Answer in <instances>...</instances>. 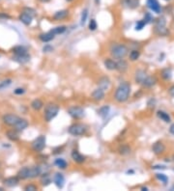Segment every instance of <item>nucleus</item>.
<instances>
[{
	"label": "nucleus",
	"instance_id": "obj_35",
	"mask_svg": "<svg viewBox=\"0 0 174 191\" xmlns=\"http://www.w3.org/2000/svg\"><path fill=\"white\" fill-rule=\"evenodd\" d=\"M172 76V73H171V70L170 69H164L162 71V77L165 80H168L170 79Z\"/></svg>",
	"mask_w": 174,
	"mask_h": 191
},
{
	"label": "nucleus",
	"instance_id": "obj_12",
	"mask_svg": "<svg viewBox=\"0 0 174 191\" xmlns=\"http://www.w3.org/2000/svg\"><path fill=\"white\" fill-rule=\"evenodd\" d=\"M148 76V75L146 73V71H144L143 70H137L135 71V79L136 83L139 84H142L143 81L145 79H146V77Z\"/></svg>",
	"mask_w": 174,
	"mask_h": 191
},
{
	"label": "nucleus",
	"instance_id": "obj_34",
	"mask_svg": "<svg viewBox=\"0 0 174 191\" xmlns=\"http://www.w3.org/2000/svg\"><path fill=\"white\" fill-rule=\"evenodd\" d=\"M66 31V26H57L55 28H52L50 32L53 33L54 35H59V34H62Z\"/></svg>",
	"mask_w": 174,
	"mask_h": 191
},
{
	"label": "nucleus",
	"instance_id": "obj_2",
	"mask_svg": "<svg viewBox=\"0 0 174 191\" xmlns=\"http://www.w3.org/2000/svg\"><path fill=\"white\" fill-rule=\"evenodd\" d=\"M128 47L125 45H119V43H114L110 47L111 55L116 59H123L128 54Z\"/></svg>",
	"mask_w": 174,
	"mask_h": 191
},
{
	"label": "nucleus",
	"instance_id": "obj_3",
	"mask_svg": "<svg viewBox=\"0 0 174 191\" xmlns=\"http://www.w3.org/2000/svg\"><path fill=\"white\" fill-rule=\"evenodd\" d=\"M59 106L54 104H49L45 108V119L47 122H50L54 119L59 112Z\"/></svg>",
	"mask_w": 174,
	"mask_h": 191
},
{
	"label": "nucleus",
	"instance_id": "obj_7",
	"mask_svg": "<svg viewBox=\"0 0 174 191\" xmlns=\"http://www.w3.org/2000/svg\"><path fill=\"white\" fill-rule=\"evenodd\" d=\"M19 119L20 118L19 116L14 115V114H7L3 116V122L6 124H8V126H11V127H14Z\"/></svg>",
	"mask_w": 174,
	"mask_h": 191
},
{
	"label": "nucleus",
	"instance_id": "obj_5",
	"mask_svg": "<svg viewBox=\"0 0 174 191\" xmlns=\"http://www.w3.org/2000/svg\"><path fill=\"white\" fill-rule=\"evenodd\" d=\"M46 136L40 135L31 143V148L34 152H42L46 147Z\"/></svg>",
	"mask_w": 174,
	"mask_h": 191
},
{
	"label": "nucleus",
	"instance_id": "obj_43",
	"mask_svg": "<svg viewBox=\"0 0 174 191\" xmlns=\"http://www.w3.org/2000/svg\"><path fill=\"white\" fill-rule=\"evenodd\" d=\"M145 21H146V23L148 24V23H150V22H152V21H153V17L151 16V14L150 13H146L145 14V16H144V18H143Z\"/></svg>",
	"mask_w": 174,
	"mask_h": 191
},
{
	"label": "nucleus",
	"instance_id": "obj_49",
	"mask_svg": "<svg viewBox=\"0 0 174 191\" xmlns=\"http://www.w3.org/2000/svg\"><path fill=\"white\" fill-rule=\"evenodd\" d=\"M168 93H169V95L171 96V97L174 98V85L171 86V87L169 88V89H168Z\"/></svg>",
	"mask_w": 174,
	"mask_h": 191
},
{
	"label": "nucleus",
	"instance_id": "obj_27",
	"mask_svg": "<svg viewBox=\"0 0 174 191\" xmlns=\"http://www.w3.org/2000/svg\"><path fill=\"white\" fill-rule=\"evenodd\" d=\"M155 33L159 36H166L168 35L169 31L165 26H155Z\"/></svg>",
	"mask_w": 174,
	"mask_h": 191
},
{
	"label": "nucleus",
	"instance_id": "obj_47",
	"mask_svg": "<svg viewBox=\"0 0 174 191\" xmlns=\"http://www.w3.org/2000/svg\"><path fill=\"white\" fill-rule=\"evenodd\" d=\"M53 50V47L52 46H45L43 48V51L44 52H50V51Z\"/></svg>",
	"mask_w": 174,
	"mask_h": 191
},
{
	"label": "nucleus",
	"instance_id": "obj_22",
	"mask_svg": "<svg viewBox=\"0 0 174 191\" xmlns=\"http://www.w3.org/2000/svg\"><path fill=\"white\" fill-rule=\"evenodd\" d=\"M13 59L19 63V64H24V63H27L29 60H30V55H29L28 53L27 54H23V55H16Z\"/></svg>",
	"mask_w": 174,
	"mask_h": 191
},
{
	"label": "nucleus",
	"instance_id": "obj_28",
	"mask_svg": "<svg viewBox=\"0 0 174 191\" xmlns=\"http://www.w3.org/2000/svg\"><path fill=\"white\" fill-rule=\"evenodd\" d=\"M13 52L16 55H23V54H27V49L24 47L19 46L13 48Z\"/></svg>",
	"mask_w": 174,
	"mask_h": 191
},
{
	"label": "nucleus",
	"instance_id": "obj_20",
	"mask_svg": "<svg viewBox=\"0 0 174 191\" xmlns=\"http://www.w3.org/2000/svg\"><path fill=\"white\" fill-rule=\"evenodd\" d=\"M69 14V11L68 10H61V11H57L54 14H53V18L55 20H62L64 18H66Z\"/></svg>",
	"mask_w": 174,
	"mask_h": 191
},
{
	"label": "nucleus",
	"instance_id": "obj_13",
	"mask_svg": "<svg viewBox=\"0 0 174 191\" xmlns=\"http://www.w3.org/2000/svg\"><path fill=\"white\" fill-rule=\"evenodd\" d=\"M92 99L96 101H101L105 99V91L101 88H98L92 93Z\"/></svg>",
	"mask_w": 174,
	"mask_h": 191
},
{
	"label": "nucleus",
	"instance_id": "obj_38",
	"mask_svg": "<svg viewBox=\"0 0 174 191\" xmlns=\"http://www.w3.org/2000/svg\"><path fill=\"white\" fill-rule=\"evenodd\" d=\"M156 178L159 180V181H161L164 185H166L168 181V178L166 177V176L164 174H156Z\"/></svg>",
	"mask_w": 174,
	"mask_h": 191
},
{
	"label": "nucleus",
	"instance_id": "obj_33",
	"mask_svg": "<svg viewBox=\"0 0 174 191\" xmlns=\"http://www.w3.org/2000/svg\"><path fill=\"white\" fill-rule=\"evenodd\" d=\"M119 153L122 156H127L129 155V153L130 152V148L128 146V145H123L121 146L120 148H119Z\"/></svg>",
	"mask_w": 174,
	"mask_h": 191
},
{
	"label": "nucleus",
	"instance_id": "obj_55",
	"mask_svg": "<svg viewBox=\"0 0 174 191\" xmlns=\"http://www.w3.org/2000/svg\"><path fill=\"white\" fill-rule=\"evenodd\" d=\"M66 1H68V2H72V0H66Z\"/></svg>",
	"mask_w": 174,
	"mask_h": 191
},
{
	"label": "nucleus",
	"instance_id": "obj_54",
	"mask_svg": "<svg viewBox=\"0 0 174 191\" xmlns=\"http://www.w3.org/2000/svg\"><path fill=\"white\" fill-rule=\"evenodd\" d=\"M141 189H142V190H147V188H146V187H142Z\"/></svg>",
	"mask_w": 174,
	"mask_h": 191
},
{
	"label": "nucleus",
	"instance_id": "obj_57",
	"mask_svg": "<svg viewBox=\"0 0 174 191\" xmlns=\"http://www.w3.org/2000/svg\"><path fill=\"white\" fill-rule=\"evenodd\" d=\"M172 159H173V161H174V156H172Z\"/></svg>",
	"mask_w": 174,
	"mask_h": 191
},
{
	"label": "nucleus",
	"instance_id": "obj_32",
	"mask_svg": "<svg viewBox=\"0 0 174 191\" xmlns=\"http://www.w3.org/2000/svg\"><path fill=\"white\" fill-rule=\"evenodd\" d=\"M7 137H8L10 140L12 141H18L19 140V135L16 131H14V130H9V131H7V133H6Z\"/></svg>",
	"mask_w": 174,
	"mask_h": 191
},
{
	"label": "nucleus",
	"instance_id": "obj_42",
	"mask_svg": "<svg viewBox=\"0 0 174 191\" xmlns=\"http://www.w3.org/2000/svg\"><path fill=\"white\" fill-rule=\"evenodd\" d=\"M97 27H98V25H97L96 20H95V19H91L90 22H89V30L95 31L96 29H97Z\"/></svg>",
	"mask_w": 174,
	"mask_h": 191
},
{
	"label": "nucleus",
	"instance_id": "obj_11",
	"mask_svg": "<svg viewBox=\"0 0 174 191\" xmlns=\"http://www.w3.org/2000/svg\"><path fill=\"white\" fill-rule=\"evenodd\" d=\"M164 150H165V146L161 141H158V142L154 143L153 146H152V151H153L155 155H161V153H163L164 152Z\"/></svg>",
	"mask_w": 174,
	"mask_h": 191
},
{
	"label": "nucleus",
	"instance_id": "obj_51",
	"mask_svg": "<svg viewBox=\"0 0 174 191\" xmlns=\"http://www.w3.org/2000/svg\"><path fill=\"white\" fill-rule=\"evenodd\" d=\"M0 18H9L10 17L8 14H0Z\"/></svg>",
	"mask_w": 174,
	"mask_h": 191
},
{
	"label": "nucleus",
	"instance_id": "obj_48",
	"mask_svg": "<svg viewBox=\"0 0 174 191\" xmlns=\"http://www.w3.org/2000/svg\"><path fill=\"white\" fill-rule=\"evenodd\" d=\"M24 92H25V90L23 89V88H17V89L14 90V94L16 95H23V94H24Z\"/></svg>",
	"mask_w": 174,
	"mask_h": 191
},
{
	"label": "nucleus",
	"instance_id": "obj_23",
	"mask_svg": "<svg viewBox=\"0 0 174 191\" xmlns=\"http://www.w3.org/2000/svg\"><path fill=\"white\" fill-rule=\"evenodd\" d=\"M156 82H157V78H156L155 76H150V75H148L141 85L144 86V87H146V88H150V87H152V86H154V85L156 84Z\"/></svg>",
	"mask_w": 174,
	"mask_h": 191
},
{
	"label": "nucleus",
	"instance_id": "obj_16",
	"mask_svg": "<svg viewBox=\"0 0 174 191\" xmlns=\"http://www.w3.org/2000/svg\"><path fill=\"white\" fill-rule=\"evenodd\" d=\"M28 122L24 119H19L18 121V123L14 124V130H17V131H23L27 127H28Z\"/></svg>",
	"mask_w": 174,
	"mask_h": 191
},
{
	"label": "nucleus",
	"instance_id": "obj_9",
	"mask_svg": "<svg viewBox=\"0 0 174 191\" xmlns=\"http://www.w3.org/2000/svg\"><path fill=\"white\" fill-rule=\"evenodd\" d=\"M147 6H148V8L151 11H153L154 13H156V14L161 13L162 8H161V5H160L158 0H147Z\"/></svg>",
	"mask_w": 174,
	"mask_h": 191
},
{
	"label": "nucleus",
	"instance_id": "obj_56",
	"mask_svg": "<svg viewBox=\"0 0 174 191\" xmlns=\"http://www.w3.org/2000/svg\"><path fill=\"white\" fill-rule=\"evenodd\" d=\"M2 190H4V189H3L2 187H0V191H2Z\"/></svg>",
	"mask_w": 174,
	"mask_h": 191
},
{
	"label": "nucleus",
	"instance_id": "obj_52",
	"mask_svg": "<svg viewBox=\"0 0 174 191\" xmlns=\"http://www.w3.org/2000/svg\"><path fill=\"white\" fill-rule=\"evenodd\" d=\"M40 2H43V3H48V2H49L50 0H39Z\"/></svg>",
	"mask_w": 174,
	"mask_h": 191
},
{
	"label": "nucleus",
	"instance_id": "obj_36",
	"mask_svg": "<svg viewBox=\"0 0 174 191\" xmlns=\"http://www.w3.org/2000/svg\"><path fill=\"white\" fill-rule=\"evenodd\" d=\"M140 56V52L139 50H132L130 51V59L132 60V61H136L137 59L139 58Z\"/></svg>",
	"mask_w": 174,
	"mask_h": 191
},
{
	"label": "nucleus",
	"instance_id": "obj_6",
	"mask_svg": "<svg viewBox=\"0 0 174 191\" xmlns=\"http://www.w3.org/2000/svg\"><path fill=\"white\" fill-rule=\"evenodd\" d=\"M68 113L72 119L78 120V119H81L84 116V110L83 108L79 106H72L68 109Z\"/></svg>",
	"mask_w": 174,
	"mask_h": 191
},
{
	"label": "nucleus",
	"instance_id": "obj_25",
	"mask_svg": "<svg viewBox=\"0 0 174 191\" xmlns=\"http://www.w3.org/2000/svg\"><path fill=\"white\" fill-rule=\"evenodd\" d=\"M157 116H158V118H160L162 121H164L165 123H170V121H171L170 116L166 112L163 111V110H159V111L157 112Z\"/></svg>",
	"mask_w": 174,
	"mask_h": 191
},
{
	"label": "nucleus",
	"instance_id": "obj_17",
	"mask_svg": "<svg viewBox=\"0 0 174 191\" xmlns=\"http://www.w3.org/2000/svg\"><path fill=\"white\" fill-rule=\"evenodd\" d=\"M29 174H30V167H23L19 171L18 177L21 180L30 179V177H29Z\"/></svg>",
	"mask_w": 174,
	"mask_h": 191
},
{
	"label": "nucleus",
	"instance_id": "obj_19",
	"mask_svg": "<svg viewBox=\"0 0 174 191\" xmlns=\"http://www.w3.org/2000/svg\"><path fill=\"white\" fill-rule=\"evenodd\" d=\"M19 177H10L4 181V183H5V185L8 187H14L19 185Z\"/></svg>",
	"mask_w": 174,
	"mask_h": 191
},
{
	"label": "nucleus",
	"instance_id": "obj_4",
	"mask_svg": "<svg viewBox=\"0 0 174 191\" xmlns=\"http://www.w3.org/2000/svg\"><path fill=\"white\" fill-rule=\"evenodd\" d=\"M69 133L72 136H81L86 133L87 127L83 124H72L68 129Z\"/></svg>",
	"mask_w": 174,
	"mask_h": 191
},
{
	"label": "nucleus",
	"instance_id": "obj_46",
	"mask_svg": "<svg viewBox=\"0 0 174 191\" xmlns=\"http://www.w3.org/2000/svg\"><path fill=\"white\" fill-rule=\"evenodd\" d=\"M24 190H26V191H35V190H37V186L34 185H27L24 187Z\"/></svg>",
	"mask_w": 174,
	"mask_h": 191
},
{
	"label": "nucleus",
	"instance_id": "obj_8",
	"mask_svg": "<svg viewBox=\"0 0 174 191\" xmlns=\"http://www.w3.org/2000/svg\"><path fill=\"white\" fill-rule=\"evenodd\" d=\"M139 3L140 0H121V4L123 5V7L130 10L136 9L139 6Z\"/></svg>",
	"mask_w": 174,
	"mask_h": 191
},
{
	"label": "nucleus",
	"instance_id": "obj_15",
	"mask_svg": "<svg viewBox=\"0 0 174 191\" xmlns=\"http://www.w3.org/2000/svg\"><path fill=\"white\" fill-rule=\"evenodd\" d=\"M19 20H20L24 25L28 26V25L31 24L33 17H31L30 14H26V13L23 12V13H21V14H19Z\"/></svg>",
	"mask_w": 174,
	"mask_h": 191
},
{
	"label": "nucleus",
	"instance_id": "obj_24",
	"mask_svg": "<svg viewBox=\"0 0 174 191\" xmlns=\"http://www.w3.org/2000/svg\"><path fill=\"white\" fill-rule=\"evenodd\" d=\"M104 64H105V67L110 71H114L117 69V63L111 59H106Z\"/></svg>",
	"mask_w": 174,
	"mask_h": 191
},
{
	"label": "nucleus",
	"instance_id": "obj_53",
	"mask_svg": "<svg viewBox=\"0 0 174 191\" xmlns=\"http://www.w3.org/2000/svg\"><path fill=\"white\" fill-rule=\"evenodd\" d=\"M95 3H96V5H100L101 0H95Z\"/></svg>",
	"mask_w": 174,
	"mask_h": 191
},
{
	"label": "nucleus",
	"instance_id": "obj_41",
	"mask_svg": "<svg viewBox=\"0 0 174 191\" xmlns=\"http://www.w3.org/2000/svg\"><path fill=\"white\" fill-rule=\"evenodd\" d=\"M11 83H12L11 79H7V80H4V81H2L1 83H0V91L5 89V88H7L8 86H10Z\"/></svg>",
	"mask_w": 174,
	"mask_h": 191
},
{
	"label": "nucleus",
	"instance_id": "obj_50",
	"mask_svg": "<svg viewBox=\"0 0 174 191\" xmlns=\"http://www.w3.org/2000/svg\"><path fill=\"white\" fill-rule=\"evenodd\" d=\"M169 132H170L171 134L174 135V124H172L171 126H170V128H169Z\"/></svg>",
	"mask_w": 174,
	"mask_h": 191
},
{
	"label": "nucleus",
	"instance_id": "obj_21",
	"mask_svg": "<svg viewBox=\"0 0 174 191\" xmlns=\"http://www.w3.org/2000/svg\"><path fill=\"white\" fill-rule=\"evenodd\" d=\"M54 37H55V35L49 31V32H48V33H43V34H41V35L39 36V38H40V40H41L42 42H44V43H48V42H50V41H52V40L54 39Z\"/></svg>",
	"mask_w": 174,
	"mask_h": 191
},
{
	"label": "nucleus",
	"instance_id": "obj_18",
	"mask_svg": "<svg viewBox=\"0 0 174 191\" xmlns=\"http://www.w3.org/2000/svg\"><path fill=\"white\" fill-rule=\"evenodd\" d=\"M71 156H72V160H74L75 162H77V163H82V162H84V161H85V156L81 155V153L78 152V151H77V150L72 151Z\"/></svg>",
	"mask_w": 174,
	"mask_h": 191
},
{
	"label": "nucleus",
	"instance_id": "obj_40",
	"mask_svg": "<svg viewBox=\"0 0 174 191\" xmlns=\"http://www.w3.org/2000/svg\"><path fill=\"white\" fill-rule=\"evenodd\" d=\"M147 23H146V21H145L144 19H141V20H139V22L136 23V25H135V30L136 31H140V30H142L143 29V27L146 25Z\"/></svg>",
	"mask_w": 174,
	"mask_h": 191
},
{
	"label": "nucleus",
	"instance_id": "obj_45",
	"mask_svg": "<svg viewBox=\"0 0 174 191\" xmlns=\"http://www.w3.org/2000/svg\"><path fill=\"white\" fill-rule=\"evenodd\" d=\"M50 182H52V180H50V179L48 177V175L44 176V178H43V180H42V185H49Z\"/></svg>",
	"mask_w": 174,
	"mask_h": 191
},
{
	"label": "nucleus",
	"instance_id": "obj_44",
	"mask_svg": "<svg viewBox=\"0 0 174 191\" xmlns=\"http://www.w3.org/2000/svg\"><path fill=\"white\" fill-rule=\"evenodd\" d=\"M23 12L26 13V14H30V16L33 17V18L36 16V11H35L34 9H32V8H24V9H23Z\"/></svg>",
	"mask_w": 174,
	"mask_h": 191
},
{
	"label": "nucleus",
	"instance_id": "obj_29",
	"mask_svg": "<svg viewBox=\"0 0 174 191\" xmlns=\"http://www.w3.org/2000/svg\"><path fill=\"white\" fill-rule=\"evenodd\" d=\"M43 105H44L43 101H42L41 100H39V99H36V100H34L31 102V107H32L34 110H36V111L40 110V109L43 107Z\"/></svg>",
	"mask_w": 174,
	"mask_h": 191
},
{
	"label": "nucleus",
	"instance_id": "obj_58",
	"mask_svg": "<svg viewBox=\"0 0 174 191\" xmlns=\"http://www.w3.org/2000/svg\"><path fill=\"white\" fill-rule=\"evenodd\" d=\"M165 1H169V0H165Z\"/></svg>",
	"mask_w": 174,
	"mask_h": 191
},
{
	"label": "nucleus",
	"instance_id": "obj_31",
	"mask_svg": "<svg viewBox=\"0 0 174 191\" xmlns=\"http://www.w3.org/2000/svg\"><path fill=\"white\" fill-rule=\"evenodd\" d=\"M54 164H55L58 168H60V169H66L67 166H68L66 160L63 159V158H57V159H55Z\"/></svg>",
	"mask_w": 174,
	"mask_h": 191
},
{
	"label": "nucleus",
	"instance_id": "obj_37",
	"mask_svg": "<svg viewBox=\"0 0 174 191\" xmlns=\"http://www.w3.org/2000/svg\"><path fill=\"white\" fill-rule=\"evenodd\" d=\"M87 18H88V9H84L81 13V25L83 26L86 23Z\"/></svg>",
	"mask_w": 174,
	"mask_h": 191
},
{
	"label": "nucleus",
	"instance_id": "obj_30",
	"mask_svg": "<svg viewBox=\"0 0 174 191\" xmlns=\"http://www.w3.org/2000/svg\"><path fill=\"white\" fill-rule=\"evenodd\" d=\"M110 106H108V105H105V106L101 107V108L99 109L98 113H99V115L102 117V118H106V117L107 116V114L110 113Z\"/></svg>",
	"mask_w": 174,
	"mask_h": 191
},
{
	"label": "nucleus",
	"instance_id": "obj_14",
	"mask_svg": "<svg viewBox=\"0 0 174 191\" xmlns=\"http://www.w3.org/2000/svg\"><path fill=\"white\" fill-rule=\"evenodd\" d=\"M53 181L55 183V185L58 188H63L64 183H65V179L63 177V175L60 173H56L53 177Z\"/></svg>",
	"mask_w": 174,
	"mask_h": 191
},
{
	"label": "nucleus",
	"instance_id": "obj_10",
	"mask_svg": "<svg viewBox=\"0 0 174 191\" xmlns=\"http://www.w3.org/2000/svg\"><path fill=\"white\" fill-rule=\"evenodd\" d=\"M98 85H99V88L103 89L106 92V91H107L108 89H110V80L108 77L104 76V77H102V78L99 79Z\"/></svg>",
	"mask_w": 174,
	"mask_h": 191
},
{
	"label": "nucleus",
	"instance_id": "obj_1",
	"mask_svg": "<svg viewBox=\"0 0 174 191\" xmlns=\"http://www.w3.org/2000/svg\"><path fill=\"white\" fill-rule=\"evenodd\" d=\"M130 85L129 82L125 81L117 87V89H116L114 94V99L117 102L123 104V102L128 100L130 97Z\"/></svg>",
	"mask_w": 174,
	"mask_h": 191
},
{
	"label": "nucleus",
	"instance_id": "obj_39",
	"mask_svg": "<svg viewBox=\"0 0 174 191\" xmlns=\"http://www.w3.org/2000/svg\"><path fill=\"white\" fill-rule=\"evenodd\" d=\"M155 26H165L166 24V20L164 17H160L157 18V20L155 21Z\"/></svg>",
	"mask_w": 174,
	"mask_h": 191
},
{
	"label": "nucleus",
	"instance_id": "obj_26",
	"mask_svg": "<svg viewBox=\"0 0 174 191\" xmlns=\"http://www.w3.org/2000/svg\"><path fill=\"white\" fill-rule=\"evenodd\" d=\"M116 63H117V69L116 70L119 71L120 72H125L128 70V63L125 60L119 59V61Z\"/></svg>",
	"mask_w": 174,
	"mask_h": 191
}]
</instances>
